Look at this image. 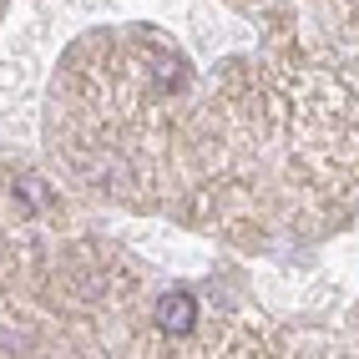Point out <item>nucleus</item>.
Wrapping results in <instances>:
<instances>
[{
	"mask_svg": "<svg viewBox=\"0 0 359 359\" xmlns=\"http://www.w3.org/2000/svg\"><path fill=\"white\" fill-rule=\"evenodd\" d=\"M15 203H26L31 212H41L46 203H51V198H46V182H41V177H20V182H15Z\"/></svg>",
	"mask_w": 359,
	"mask_h": 359,
	"instance_id": "f03ea898",
	"label": "nucleus"
},
{
	"mask_svg": "<svg viewBox=\"0 0 359 359\" xmlns=\"http://www.w3.org/2000/svg\"><path fill=\"white\" fill-rule=\"evenodd\" d=\"M193 324H198V299L187 294V289H167L157 299V329L162 334L182 339V334H193Z\"/></svg>",
	"mask_w": 359,
	"mask_h": 359,
	"instance_id": "f257e3e1",
	"label": "nucleus"
}]
</instances>
